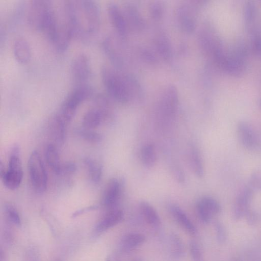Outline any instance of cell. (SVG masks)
I'll use <instances>...</instances> for the list:
<instances>
[{
    "instance_id": "obj_43",
    "label": "cell",
    "mask_w": 261,
    "mask_h": 261,
    "mask_svg": "<svg viewBox=\"0 0 261 261\" xmlns=\"http://www.w3.org/2000/svg\"><path fill=\"white\" fill-rule=\"evenodd\" d=\"M132 261H141L140 258H136L134 259H133Z\"/></svg>"
},
{
    "instance_id": "obj_20",
    "label": "cell",
    "mask_w": 261,
    "mask_h": 261,
    "mask_svg": "<svg viewBox=\"0 0 261 261\" xmlns=\"http://www.w3.org/2000/svg\"><path fill=\"white\" fill-rule=\"evenodd\" d=\"M170 212L178 223L191 235L197 233L196 228L180 207L176 205H172L170 207Z\"/></svg>"
},
{
    "instance_id": "obj_41",
    "label": "cell",
    "mask_w": 261,
    "mask_h": 261,
    "mask_svg": "<svg viewBox=\"0 0 261 261\" xmlns=\"http://www.w3.org/2000/svg\"><path fill=\"white\" fill-rule=\"evenodd\" d=\"M97 208V207L95 205L90 206L89 207L83 208L81 210H78V211H76L75 212H74L72 214V217H77V216L83 214L85 213V212H89L90 211L96 210Z\"/></svg>"
},
{
    "instance_id": "obj_2",
    "label": "cell",
    "mask_w": 261,
    "mask_h": 261,
    "mask_svg": "<svg viewBox=\"0 0 261 261\" xmlns=\"http://www.w3.org/2000/svg\"><path fill=\"white\" fill-rule=\"evenodd\" d=\"M103 85L108 95L112 99L126 103L132 100L125 73L108 66L101 70Z\"/></svg>"
},
{
    "instance_id": "obj_27",
    "label": "cell",
    "mask_w": 261,
    "mask_h": 261,
    "mask_svg": "<svg viewBox=\"0 0 261 261\" xmlns=\"http://www.w3.org/2000/svg\"><path fill=\"white\" fill-rule=\"evenodd\" d=\"M84 163L87 168L90 180L94 183L99 182L102 175L101 166L90 158H85L84 159Z\"/></svg>"
},
{
    "instance_id": "obj_13",
    "label": "cell",
    "mask_w": 261,
    "mask_h": 261,
    "mask_svg": "<svg viewBox=\"0 0 261 261\" xmlns=\"http://www.w3.org/2000/svg\"><path fill=\"white\" fill-rule=\"evenodd\" d=\"M102 45L114 68L120 71L124 65V61L117 40L113 36H108L103 40Z\"/></svg>"
},
{
    "instance_id": "obj_34",
    "label": "cell",
    "mask_w": 261,
    "mask_h": 261,
    "mask_svg": "<svg viewBox=\"0 0 261 261\" xmlns=\"http://www.w3.org/2000/svg\"><path fill=\"white\" fill-rule=\"evenodd\" d=\"M189 249L193 261H203L200 247L195 241L190 242Z\"/></svg>"
},
{
    "instance_id": "obj_17",
    "label": "cell",
    "mask_w": 261,
    "mask_h": 261,
    "mask_svg": "<svg viewBox=\"0 0 261 261\" xmlns=\"http://www.w3.org/2000/svg\"><path fill=\"white\" fill-rule=\"evenodd\" d=\"M154 44L156 51L161 58L166 62L171 60L173 57L172 43L165 32L159 31L155 34Z\"/></svg>"
},
{
    "instance_id": "obj_6",
    "label": "cell",
    "mask_w": 261,
    "mask_h": 261,
    "mask_svg": "<svg viewBox=\"0 0 261 261\" xmlns=\"http://www.w3.org/2000/svg\"><path fill=\"white\" fill-rule=\"evenodd\" d=\"M30 178L34 189L38 192H44L47 188V176L39 153L34 150L31 153L28 163Z\"/></svg>"
},
{
    "instance_id": "obj_33",
    "label": "cell",
    "mask_w": 261,
    "mask_h": 261,
    "mask_svg": "<svg viewBox=\"0 0 261 261\" xmlns=\"http://www.w3.org/2000/svg\"><path fill=\"white\" fill-rule=\"evenodd\" d=\"M139 54L142 60L148 64H155L158 61L155 54L148 48L141 47L139 49Z\"/></svg>"
},
{
    "instance_id": "obj_26",
    "label": "cell",
    "mask_w": 261,
    "mask_h": 261,
    "mask_svg": "<svg viewBox=\"0 0 261 261\" xmlns=\"http://www.w3.org/2000/svg\"><path fill=\"white\" fill-rule=\"evenodd\" d=\"M141 159L143 165L152 168L156 164L157 155L155 146L152 143L145 144L141 150Z\"/></svg>"
},
{
    "instance_id": "obj_22",
    "label": "cell",
    "mask_w": 261,
    "mask_h": 261,
    "mask_svg": "<svg viewBox=\"0 0 261 261\" xmlns=\"http://www.w3.org/2000/svg\"><path fill=\"white\" fill-rule=\"evenodd\" d=\"M45 160L50 169L56 174H61L62 164L58 150L52 144H48L45 152Z\"/></svg>"
},
{
    "instance_id": "obj_8",
    "label": "cell",
    "mask_w": 261,
    "mask_h": 261,
    "mask_svg": "<svg viewBox=\"0 0 261 261\" xmlns=\"http://www.w3.org/2000/svg\"><path fill=\"white\" fill-rule=\"evenodd\" d=\"M1 177L5 186L10 190H13L19 187L23 177V171L17 146L13 148L8 170Z\"/></svg>"
},
{
    "instance_id": "obj_18",
    "label": "cell",
    "mask_w": 261,
    "mask_h": 261,
    "mask_svg": "<svg viewBox=\"0 0 261 261\" xmlns=\"http://www.w3.org/2000/svg\"><path fill=\"white\" fill-rule=\"evenodd\" d=\"M123 212L118 209L110 210L96 226L97 232H103L119 223L123 218Z\"/></svg>"
},
{
    "instance_id": "obj_10",
    "label": "cell",
    "mask_w": 261,
    "mask_h": 261,
    "mask_svg": "<svg viewBox=\"0 0 261 261\" xmlns=\"http://www.w3.org/2000/svg\"><path fill=\"white\" fill-rule=\"evenodd\" d=\"M108 13L110 21L121 40H125L128 36L129 29L123 10L117 4L112 3L108 5Z\"/></svg>"
},
{
    "instance_id": "obj_30",
    "label": "cell",
    "mask_w": 261,
    "mask_h": 261,
    "mask_svg": "<svg viewBox=\"0 0 261 261\" xmlns=\"http://www.w3.org/2000/svg\"><path fill=\"white\" fill-rule=\"evenodd\" d=\"M75 133L83 140L91 143H98L102 139L101 134L84 127L77 129Z\"/></svg>"
},
{
    "instance_id": "obj_28",
    "label": "cell",
    "mask_w": 261,
    "mask_h": 261,
    "mask_svg": "<svg viewBox=\"0 0 261 261\" xmlns=\"http://www.w3.org/2000/svg\"><path fill=\"white\" fill-rule=\"evenodd\" d=\"M171 254L175 258L183 257L185 253L184 242L181 238L175 233H172L170 236Z\"/></svg>"
},
{
    "instance_id": "obj_42",
    "label": "cell",
    "mask_w": 261,
    "mask_h": 261,
    "mask_svg": "<svg viewBox=\"0 0 261 261\" xmlns=\"http://www.w3.org/2000/svg\"><path fill=\"white\" fill-rule=\"evenodd\" d=\"M106 261H120V259L115 256L110 255L107 257Z\"/></svg>"
},
{
    "instance_id": "obj_24",
    "label": "cell",
    "mask_w": 261,
    "mask_h": 261,
    "mask_svg": "<svg viewBox=\"0 0 261 261\" xmlns=\"http://www.w3.org/2000/svg\"><path fill=\"white\" fill-rule=\"evenodd\" d=\"M145 240V236L140 233L132 232L125 234L120 242L121 249L125 252H129L140 245Z\"/></svg>"
},
{
    "instance_id": "obj_37",
    "label": "cell",
    "mask_w": 261,
    "mask_h": 261,
    "mask_svg": "<svg viewBox=\"0 0 261 261\" xmlns=\"http://www.w3.org/2000/svg\"><path fill=\"white\" fill-rule=\"evenodd\" d=\"M245 216L248 223L250 225H255L258 220L257 214L254 210L249 208L246 213Z\"/></svg>"
},
{
    "instance_id": "obj_38",
    "label": "cell",
    "mask_w": 261,
    "mask_h": 261,
    "mask_svg": "<svg viewBox=\"0 0 261 261\" xmlns=\"http://www.w3.org/2000/svg\"><path fill=\"white\" fill-rule=\"evenodd\" d=\"M76 170V165L73 162H67L62 165L61 173L70 174Z\"/></svg>"
},
{
    "instance_id": "obj_21",
    "label": "cell",
    "mask_w": 261,
    "mask_h": 261,
    "mask_svg": "<svg viewBox=\"0 0 261 261\" xmlns=\"http://www.w3.org/2000/svg\"><path fill=\"white\" fill-rule=\"evenodd\" d=\"M187 158L193 173L198 177H202L204 174L203 164L201 155L195 147L190 146L188 149Z\"/></svg>"
},
{
    "instance_id": "obj_36",
    "label": "cell",
    "mask_w": 261,
    "mask_h": 261,
    "mask_svg": "<svg viewBox=\"0 0 261 261\" xmlns=\"http://www.w3.org/2000/svg\"><path fill=\"white\" fill-rule=\"evenodd\" d=\"M256 14V7L252 2H248L244 7V15L247 21L252 20Z\"/></svg>"
},
{
    "instance_id": "obj_7",
    "label": "cell",
    "mask_w": 261,
    "mask_h": 261,
    "mask_svg": "<svg viewBox=\"0 0 261 261\" xmlns=\"http://www.w3.org/2000/svg\"><path fill=\"white\" fill-rule=\"evenodd\" d=\"M53 2L46 0L30 1L27 10V21L36 31L41 32L45 20L51 9Z\"/></svg>"
},
{
    "instance_id": "obj_23",
    "label": "cell",
    "mask_w": 261,
    "mask_h": 261,
    "mask_svg": "<svg viewBox=\"0 0 261 261\" xmlns=\"http://www.w3.org/2000/svg\"><path fill=\"white\" fill-rule=\"evenodd\" d=\"M139 206L143 217L148 224L153 227L160 225V217L156 211L149 203L142 201L140 202Z\"/></svg>"
},
{
    "instance_id": "obj_25",
    "label": "cell",
    "mask_w": 261,
    "mask_h": 261,
    "mask_svg": "<svg viewBox=\"0 0 261 261\" xmlns=\"http://www.w3.org/2000/svg\"><path fill=\"white\" fill-rule=\"evenodd\" d=\"M49 126L50 133L55 141L60 144L63 143L66 137L67 125L55 115L49 122Z\"/></svg>"
},
{
    "instance_id": "obj_9",
    "label": "cell",
    "mask_w": 261,
    "mask_h": 261,
    "mask_svg": "<svg viewBox=\"0 0 261 261\" xmlns=\"http://www.w3.org/2000/svg\"><path fill=\"white\" fill-rule=\"evenodd\" d=\"M71 72L76 85L87 84L91 73L88 57L85 54L77 55L72 61Z\"/></svg>"
},
{
    "instance_id": "obj_31",
    "label": "cell",
    "mask_w": 261,
    "mask_h": 261,
    "mask_svg": "<svg viewBox=\"0 0 261 261\" xmlns=\"http://www.w3.org/2000/svg\"><path fill=\"white\" fill-rule=\"evenodd\" d=\"M149 11L150 17L153 20L159 21L161 20L164 15V5L161 2H153L149 5Z\"/></svg>"
},
{
    "instance_id": "obj_14",
    "label": "cell",
    "mask_w": 261,
    "mask_h": 261,
    "mask_svg": "<svg viewBox=\"0 0 261 261\" xmlns=\"http://www.w3.org/2000/svg\"><path fill=\"white\" fill-rule=\"evenodd\" d=\"M237 134L242 145L249 150L258 147L257 137L252 126L245 121H240L237 125Z\"/></svg>"
},
{
    "instance_id": "obj_4",
    "label": "cell",
    "mask_w": 261,
    "mask_h": 261,
    "mask_svg": "<svg viewBox=\"0 0 261 261\" xmlns=\"http://www.w3.org/2000/svg\"><path fill=\"white\" fill-rule=\"evenodd\" d=\"M179 103V93L172 84L166 86L161 91L157 103V112L160 119L165 122L172 121L175 117Z\"/></svg>"
},
{
    "instance_id": "obj_44",
    "label": "cell",
    "mask_w": 261,
    "mask_h": 261,
    "mask_svg": "<svg viewBox=\"0 0 261 261\" xmlns=\"http://www.w3.org/2000/svg\"><path fill=\"white\" fill-rule=\"evenodd\" d=\"M259 106H260V107L261 108V99H260V100H259Z\"/></svg>"
},
{
    "instance_id": "obj_12",
    "label": "cell",
    "mask_w": 261,
    "mask_h": 261,
    "mask_svg": "<svg viewBox=\"0 0 261 261\" xmlns=\"http://www.w3.org/2000/svg\"><path fill=\"white\" fill-rule=\"evenodd\" d=\"M129 30L140 33L146 28V22L137 7L132 3L124 5L122 9Z\"/></svg>"
},
{
    "instance_id": "obj_15",
    "label": "cell",
    "mask_w": 261,
    "mask_h": 261,
    "mask_svg": "<svg viewBox=\"0 0 261 261\" xmlns=\"http://www.w3.org/2000/svg\"><path fill=\"white\" fill-rule=\"evenodd\" d=\"M121 189V185L117 179L113 178L108 181L102 198V204L105 207L110 210L114 209L119 199Z\"/></svg>"
},
{
    "instance_id": "obj_11",
    "label": "cell",
    "mask_w": 261,
    "mask_h": 261,
    "mask_svg": "<svg viewBox=\"0 0 261 261\" xmlns=\"http://www.w3.org/2000/svg\"><path fill=\"white\" fill-rule=\"evenodd\" d=\"M196 210L200 220L207 223L211 221L213 216L220 213L221 206L215 199L210 196H204L197 202Z\"/></svg>"
},
{
    "instance_id": "obj_45",
    "label": "cell",
    "mask_w": 261,
    "mask_h": 261,
    "mask_svg": "<svg viewBox=\"0 0 261 261\" xmlns=\"http://www.w3.org/2000/svg\"><path fill=\"white\" fill-rule=\"evenodd\" d=\"M56 261H62V260H60V259H57Z\"/></svg>"
},
{
    "instance_id": "obj_39",
    "label": "cell",
    "mask_w": 261,
    "mask_h": 261,
    "mask_svg": "<svg viewBox=\"0 0 261 261\" xmlns=\"http://www.w3.org/2000/svg\"><path fill=\"white\" fill-rule=\"evenodd\" d=\"M34 249H29L27 253L25 261H39L38 254Z\"/></svg>"
},
{
    "instance_id": "obj_29",
    "label": "cell",
    "mask_w": 261,
    "mask_h": 261,
    "mask_svg": "<svg viewBox=\"0 0 261 261\" xmlns=\"http://www.w3.org/2000/svg\"><path fill=\"white\" fill-rule=\"evenodd\" d=\"M4 214L8 222L17 226L21 225L19 214L14 206L10 203H7L4 207Z\"/></svg>"
},
{
    "instance_id": "obj_35",
    "label": "cell",
    "mask_w": 261,
    "mask_h": 261,
    "mask_svg": "<svg viewBox=\"0 0 261 261\" xmlns=\"http://www.w3.org/2000/svg\"><path fill=\"white\" fill-rule=\"evenodd\" d=\"M214 225L217 241L220 243H224L226 239V233L224 226L219 221L216 222Z\"/></svg>"
},
{
    "instance_id": "obj_1",
    "label": "cell",
    "mask_w": 261,
    "mask_h": 261,
    "mask_svg": "<svg viewBox=\"0 0 261 261\" xmlns=\"http://www.w3.org/2000/svg\"><path fill=\"white\" fill-rule=\"evenodd\" d=\"M73 37L84 39L97 32L100 23V8L93 1H66Z\"/></svg>"
},
{
    "instance_id": "obj_5",
    "label": "cell",
    "mask_w": 261,
    "mask_h": 261,
    "mask_svg": "<svg viewBox=\"0 0 261 261\" xmlns=\"http://www.w3.org/2000/svg\"><path fill=\"white\" fill-rule=\"evenodd\" d=\"M200 1H188L179 5L175 11L176 20L180 29L186 34H191L196 29L197 17L202 6Z\"/></svg>"
},
{
    "instance_id": "obj_3",
    "label": "cell",
    "mask_w": 261,
    "mask_h": 261,
    "mask_svg": "<svg viewBox=\"0 0 261 261\" xmlns=\"http://www.w3.org/2000/svg\"><path fill=\"white\" fill-rule=\"evenodd\" d=\"M93 93V89L89 85L76 86L66 97L56 115L67 125L73 119L80 105L90 97Z\"/></svg>"
},
{
    "instance_id": "obj_40",
    "label": "cell",
    "mask_w": 261,
    "mask_h": 261,
    "mask_svg": "<svg viewBox=\"0 0 261 261\" xmlns=\"http://www.w3.org/2000/svg\"><path fill=\"white\" fill-rule=\"evenodd\" d=\"M253 48L255 53L261 56V37H256L253 40Z\"/></svg>"
},
{
    "instance_id": "obj_32",
    "label": "cell",
    "mask_w": 261,
    "mask_h": 261,
    "mask_svg": "<svg viewBox=\"0 0 261 261\" xmlns=\"http://www.w3.org/2000/svg\"><path fill=\"white\" fill-rule=\"evenodd\" d=\"M248 186L253 191L261 190V171L253 172L249 179Z\"/></svg>"
},
{
    "instance_id": "obj_19",
    "label": "cell",
    "mask_w": 261,
    "mask_h": 261,
    "mask_svg": "<svg viewBox=\"0 0 261 261\" xmlns=\"http://www.w3.org/2000/svg\"><path fill=\"white\" fill-rule=\"evenodd\" d=\"M13 54L16 60L21 64L28 63L31 58V49L28 42L23 38H17L13 44Z\"/></svg>"
},
{
    "instance_id": "obj_16",
    "label": "cell",
    "mask_w": 261,
    "mask_h": 261,
    "mask_svg": "<svg viewBox=\"0 0 261 261\" xmlns=\"http://www.w3.org/2000/svg\"><path fill=\"white\" fill-rule=\"evenodd\" d=\"M254 191L247 186L243 189L238 194L233 210V217L239 220L245 215L250 208Z\"/></svg>"
}]
</instances>
